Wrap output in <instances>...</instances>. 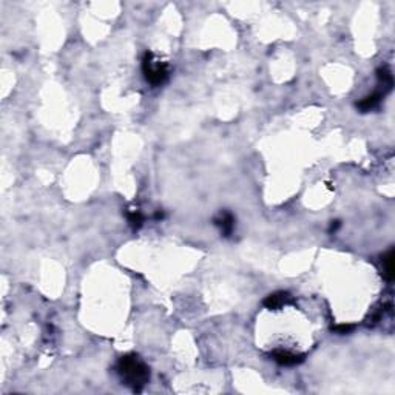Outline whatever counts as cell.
Masks as SVG:
<instances>
[{"mask_svg": "<svg viewBox=\"0 0 395 395\" xmlns=\"http://www.w3.org/2000/svg\"><path fill=\"white\" fill-rule=\"evenodd\" d=\"M215 224L221 228V233L224 236H230V233L233 232V227H235V218L232 213L222 212L218 218H215Z\"/></svg>", "mask_w": 395, "mask_h": 395, "instance_id": "cell-5", "label": "cell"}, {"mask_svg": "<svg viewBox=\"0 0 395 395\" xmlns=\"http://www.w3.org/2000/svg\"><path fill=\"white\" fill-rule=\"evenodd\" d=\"M381 100V94L380 93H373L370 96H366L364 99H361L358 103H357V108L361 111V113H366V111H370L373 108L378 107V103Z\"/></svg>", "mask_w": 395, "mask_h": 395, "instance_id": "cell-6", "label": "cell"}, {"mask_svg": "<svg viewBox=\"0 0 395 395\" xmlns=\"http://www.w3.org/2000/svg\"><path fill=\"white\" fill-rule=\"evenodd\" d=\"M377 77H378V82L380 85L383 87V91H390L392 90V85H393V79H392V74L390 71L383 67V68H378L377 71Z\"/></svg>", "mask_w": 395, "mask_h": 395, "instance_id": "cell-7", "label": "cell"}, {"mask_svg": "<svg viewBox=\"0 0 395 395\" xmlns=\"http://www.w3.org/2000/svg\"><path fill=\"white\" fill-rule=\"evenodd\" d=\"M294 298L290 297V294L287 292H277V294H272V295H269L266 300H264V306L267 309H280L281 306L284 304H289V303H292Z\"/></svg>", "mask_w": 395, "mask_h": 395, "instance_id": "cell-4", "label": "cell"}, {"mask_svg": "<svg viewBox=\"0 0 395 395\" xmlns=\"http://www.w3.org/2000/svg\"><path fill=\"white\" fill-rule=\"evenodd\" d=\"M332 330H334L335 334H340V335H347L353 330V326L352 324H338L335 327H332Z\"/></svg>", "mask_w": 395, "mask_h": 395, "instance_id": "cell-10", "label": "cell"}, {"mask_svg": "<svg viewBox=\"0 0 395 395\" xmlns=\"http://www.w3.org/2000/svg\"><path fill=\"white\" fill-rule=\"evenodd\" d=\"M383 266H384V275L387 281L393 280V250H390L383 256Z\"/></svg>", "mask_w": 395, "mask_h": 395, "instance_id": "cell-8", "label": "cell"}, {"mask_svg": "<svg viewBox=\"0 0 395 395\" xmlns=\"http://www.w3.org/2000/svg\"><path fill=\"white\" fill-rule=\"evenodd\" d=\"M272 358L281 366H297L304 361V355L289 352V350H274Z\"/></svg>", "mask_w": 395, "mask_h": 395, "instance_id": "cell-3", "label": "cell"}, {"mask_svg": "<svg viewBox=\"0 0 395 395\" xmlns=\"http://www.w3.org/2000/svg\"><path fill=\"white\" fill-rule=\"evenodd\" d=\"M127 218H128V222L133 228H139L144 222V216L139 210H130L127 212Z\"/></svg>", "mask_w": 395, "mask_h": 395, "instance_id": "cell-9", "label": "cell"}, {"mask_svg": "<svg viewBox=\"0 0 395 395\" xmlns=\"http://www.w3.org/2000/svg\"><path fill=\"white\" fill-rule=\"evenodd\" d=\"M117 370L122 381L136 392H139L150 380L149 367L135 353L123 355L117 363Z\"/></svg>", "mask_w": 395, "mask_h": 395, "instance_id": "cell-1", "label": "cell"}, {"mask_svg": "<svg viewBox=\"0 0 395 395\" xmlns=\"http://www.w3.org/2000/svg\"><path fill=\"white\" fill-rule=\"evenodd\" d=\"M338 227H340V221H334V222L330 224V228H329V230H330V232H337V230H338Z\"/></svg>", "mask_w": 395, "mask_h": 395, "instance_id": "cell-11", "label": "cell"}, {"mask_svg": "<svg viewBox=\"0 0 395 395\" xmlns=\"http://www.w3.org/2000/svg\"><path fill=\"white\" fill-rule=\"evenodd\" d=\"M142 73L152 85H162L169 77V67L165 62L156 59L152 51H147L142 59Z\"/></svg>", "mask_w": 395, "mask_h": 395, "instance_id": "cell-2", "label": "cell"}]
</instances>
